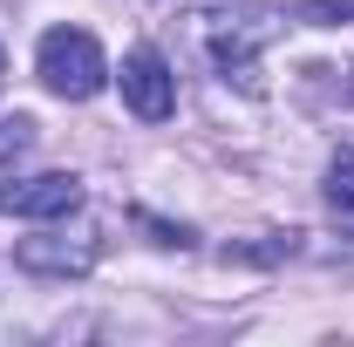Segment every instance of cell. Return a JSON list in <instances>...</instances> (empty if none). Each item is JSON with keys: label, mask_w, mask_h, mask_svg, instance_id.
Wrapping results in <instances>:
<instances>
[{"label": "cell", "mask_w": 354, "mask_h": 347, "mask_svg": "<svg viewBox=\"0 0 354 347\" xmlns=\"http://www.w3.org/2000/svg\"><path fill=\"white\" fill-rule=\"evenodd\" d=\"M35 75H41L55 95H68V102H88L95 88L109 82V62H102L95 35H82V28H48L41 48H35Z\"/></svg>", "instance_id": "6da1fadb"}, {"label": "cell", "mask_w": 354, "mask_h": 347, "mask_svg": "<svg viewBox=\"0 0 354 347\" xmlns=\"http://www.w3.org/2000/svg\"><path fill=\"white\" fill-rule=\"evenodd\" d=\"M95 259H102L95 225H75V232H68V225L48 218V232H35V238L14 245V265H28V272H55V279H82Z\"/></svg>", "instance_id": "7a4b0ae2"}, {"label": "cell", "mask_w": 354, "mask_h": 347, "mask_svg": "<svg viewBox=\"0 0 354 347\" xmlns=\"http://www.w3.org/2000/svg\"><path fill=\"white\" fill-rule=\"evenodd\" d=\"M0 212L35 218V225H48V218H75V212H82V177H68V171L14 177V184H0Z\"/></svg>", "instance_id": "3957f363"}, {"label": "cell", "mask_w": 354, "mask_h": 347, "mask_svg": "<svg viewBox=\"0 0 354 347\" xmlns=\"http://www.w3.org/2000/svg\"><path fill=\"white\" fill-rule=\"evenodd\" d=\"M279 35V14H266V7H245V14H218L212 21V55H218L225 75H245L252 82V55Z\"/></svg>", "instance_id": "277c9868"}, {"label": "cell", "mask_w": 354, "mask_h": 347, "mask_svg": "<svg viewBox=\"0 0 354 347\" xmlns=\"http://www.w3.org/2000/svg\"><path fill=\"white\" fill-rule=\"evenodd\" d=\"M123 102H130L143 123H164L177 109V75L157 48H130L123 55Z\"/></svg>", "instance_id": "5b68a950"}, {"label": "cell", "mask_w": 354, "mask_h": 347, "mask_svg": "<svg viewBox=\"0 0 354 347\" xmlns=\"http://www.w3.org/2000/svg\"><path fill=\"white\" fill-rule=\"evenodd\" d=\"M327 205L341 218H354V143L334 150V164H327Z\"/></svg>", "instance_id": "8992f818"}, {"label": "cell", "mask_w": 354, "mask_h": 347, "mask_svg": "<svg viewBox=\"0 0 354 347\" xmlns=\"http://www.w3.org/2000/svg\"><path fill=\"white\" fill-rule=\"evenodd\" d=\"M28 150H35V123L28 116H0V164H14Z\"/></svg>", "instance_id": "52a82bcc"}, {"label": "cell", "mask_w": 354, "mask_h": 347, "mask_svg": "<svg viewBox=\"0 0 354 347\" xmlns=\"http://www.w3.org/2000/svg\"><path fill=\"white\" fill-rule=\"evenodd\" d=\"M300 21L307 28H341V21H354V0H300Z\"/></svg>", "instance_id": "ba28073f"}]
</instances>
